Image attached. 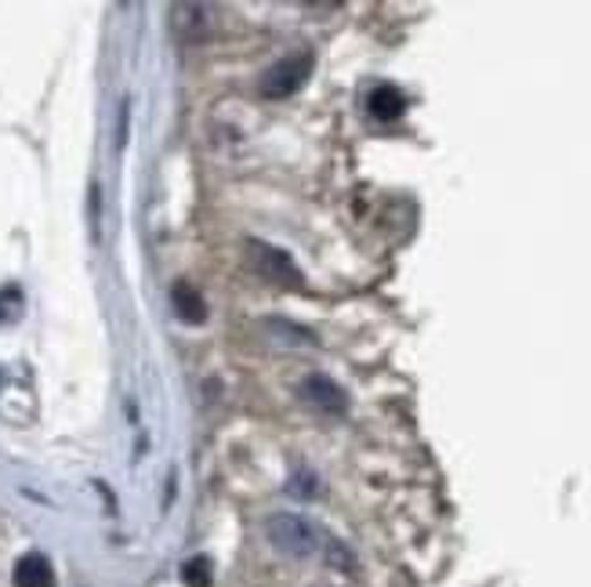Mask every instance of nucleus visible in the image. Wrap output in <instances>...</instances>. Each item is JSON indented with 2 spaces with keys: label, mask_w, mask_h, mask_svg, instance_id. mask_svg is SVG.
Listing matches in <instances>:
<instances>
[{
  "label": "nucleus",
  "mask_w": 591,
  "mask_h": 587,
  "mask_svg": "<svg viewBox=\"0 0 591 587\" xmlns=\"http://www.w3.org/2000/svg\"><path fill=\"white\" fill-rule=\"evenodd\" d=\"M185 584L189 587H211V562L207 558H193L185 562Z\"/></svg>",
  "instance_id": "obj_9"
},
{
  "label": "nucleus",
  "mask_w": 591,
  "mask_h": 587,
  "mask_svg": "<svg viewBox=\"0 0 591 587\" xmlns=\"http://www.w3.org/2000/svg\"><path fill=\"white\" fill-rule=\"evenodd\" d=\"M247 261L255 265V272H261L266 280L272 283H294L298 280V269L291 265V258L283 251H276V247H266V243H247Z\"/></svg>",
  "instance_id": "obj_3"
},
{
  "label": "nucleus",
  "mask_w": 591,
  "mask_h": 587,
  "mask_svg": "<svg viewBox=\"0 0 591 587\" xmlns=\"http://www.w3.org/2000/svg\"><path fill=\"white\" fill-rule=\"evenodd\" d=\"M19 312H22V291L19 286H4L0 291V323L19 319Z\"/></svg>",
  "instance_id": "obj_8"
},
{
  "label": "nucleus",
  "mask_w": 591,
  "mask_h": 587,
  "mask_svg": "<svg viewBox=\"0 0 591 587\" xmlns=\"http://www.w3.org/2000/svg\"><path fill=\"white\" fill-rule=\"evenodd\" d=\"M301 395H305V403L320 406L323 414H342L345 410V392L337 389V384L331 378H323V373H312V378L301 384Z\"/></svg>",
  "instance_id": "obj_4"
},
{
  "label": "nucleus",
  "mask_w": 591,
  "mask_h": 587,
  "mask_svg": "<svg viewBox=\"0 0 591 587\" xmlns=\"http://www.w3.org/2000/svg\"><path fill=\"white\" fill-rule=\"evenodd\" d=\"M266 533L276 552L291 558H312L320 552V530L301 515H272L266 522Z\"/></svg>",
  "instance_id": "obj_1"
},
{
  "label": "nucleus",
  "mask_w": 591,
  "mask_h": 587,
  "mask_svg": "<svg viewBox=\"0 0 591 587\" xmlns=\"http://www.w3.org/2000/svg\"><path fill=\"white\" fill-rule=\"evenodd\" d=\"M15 587H55V569L41 552H30L15 562Z\"/></svg>",
  "instance_id": "obj_5"
},
{
  "label": "nucleus",
  "mask_w": 591,
  "mask_h": 587,
  "mask_svg": "<svg viewBox=\"0 0 591 587\" xmlns=\"http://www.w3.org/2000/svg\"><path fill=\"white\" fill-rule=\"evenodd\" d=\"M171 305H174V312H179V316H182L185 323H204V319H207V305H204V297H200L189 283H174V291H171Z\"/></svg>",
  "instance_id": "obj_7"
},
{
  "label": "nucleus",
  "mask_w": 591,
  "mask_h": 587,
  "mask_svg": "<svg viewBox=\"0 0 591 587\" xmlns=\"http://www.w3.org/2000/svg\"><path fill=\"white\" fill-rule=\"evenodd\" d=\"M309 69H312V58H309V55H294V58L276 62V66L266 73V77H261V95H269V98L294 95L298 87L305 84Z\"/></svg>",
  "instance_id": "obj_2"
},
{
  "label": "nucleus",
  "mask_w": 591,
  "mask_h": 587,
  "mask_svg": "<svg viewBox=\"0 0 591 587\" xmlns=\"http://www.w3.org/2000/svg\"><path fill=\"white\" fill-rule=\"evenodd\" d=\"M367 109H370V117H377V120H399L404 117V109H407V98H404V91L399 87H393V84H377L374 91H370V98H367Z\"/></svg>",
  "instance_id": "obj_6"
}]
</instances>
